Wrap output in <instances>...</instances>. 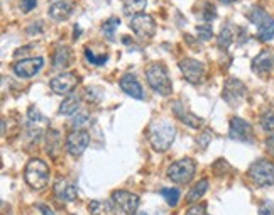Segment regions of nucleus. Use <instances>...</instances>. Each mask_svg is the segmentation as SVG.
Returning a JSON list of instances; mask_svg holds the SVG:
<instances>
[{
	"label": "nucleus",
	"mask_w": 274,
	"mask_h": 215,
	"mask_svg": "<svg viewBox=\"0 0 274 215\" xmlns=\"http://www.w3.org/2000/svg\"><path fill=\"white\" fill-rule=\"evenodd\" d=\"M54 193L59 200L73 202V200H76V197H78V188H76V185L70 183L68 180L61 178L54 183Z\"/></svg>",
	"instance_id": "16"
},
{
	"label": "nucleus",
	"mask_w": 274,
	"mask_h": 215,
	"mask_svg": "<svg viewBox=\"0 0 274 215\" xmlns=\"http://www.w3.org/2000/svg\"><path fill=\"white\" fill-rule=\"evenodd\" d=\"M259 215H274V202L266 200V202L259 207Z\"/></svg>",
	"instance_id": "33"
},
{
	"label": "nucleus",
	"mask_w": 274,
	"mask_h": 215,
	"mask_svg": "<svg viewBox=\"0 0 274 215\" xmlns=\"http://www.w3.org/2000/svg\"><path fill=\"white\" fill-rule=\"evenodd\" d=\"M218 48H222V49H227L228 46L232 44L233 41V34H232V29L230 27H223L220 34H218Z\"/></svg>",
	"instance_id": "27"
},
{
	"label": "nucleus",
	"mask_w": 274,
	"mask_h": 215,
	"mask_svg": "<svg viewBox=\"0 0 274 215\" xmlns=\"http://www.w3.org/2000/svg\"><path fill=\"white\" fill-rule=\"evenodd\" d=\"M120 88L129 95V97L135 100H144V90H142L141 83L132 73H127L120 78Z\"/></svg>",
	"instance_id": "15"
},
{
	"label": "nucleus",
	"mask_w": 274,
	"mask_h": 215,
	"mask_svg": "<svg viewBox=\"0 0 274 215\" xmlns=\"http://www.w3.org/2000/svg\"><path fill=\"white\" fill-rule=\"evenodd\" d=\"M186 215H207V207L205 205H193L186 212Z\"/></svg>",
	"instance_id": "35"
},
{
	"label": "nucleus",
	"mask_w": 274,
	"mask_h": 215,
	"mask_svg": "<svg viewBox=\"0 0 274 215\" xmlns=\"http://www.w3.org/2000/svg\"><path fill=\"white\" fill-rule=\"evenodd\" d=\"M180 69L188 82L196 85L203 82V77H205V64L198 59L185 58L183 61H180Z\"/></svg>",
	"instance_id": "9"
},
{
	"label": "nucleus",
	"mask_w": 274,
	"mask_h": 215,
	"mask_svg": "<svg viewBox=\"0 0 274 215\" xmlns=\"http://www.w3.org/2000/svg\"><path fill=\"white\" fill-rule=\"evenodd\" d=\"M195 171H196L195 161H193L191 158H185V159H180V161L173 163L171 166L167 168V178L178 185H186L195 176Z\"/></svg>",
	"instance_id": "5"
},
{
	"label": "nucleus",
	"mask_w": 274,
	"mask_h": 215,
	"mask_svg": "<svg viewBox=\"0 0 274 215\" xmlns=\"http://www.w3.org/2000/svg\"><path fill=\"white\" fill-rule=\"evenodd\" d=\"M228 134H230V137L233 139V141H242V142H252L254 141L252 126L241 117H232L230 119V132Z\"/></svg>",
	"instance_id": "12"
},
{
	"label": "nucleus",
	"mask_w": 274,
	"mask_h": 215,
	"mask_svg": "<svg viewBox=\"0 0 274 215\" xmlns=\"http://www.w3.org/2000/svg\"><path fill=\"white\" fill-rule=\"evenodd\" d=\"M212 136H213V132L212 131H205L201 134V137L198 139V144H200V146L205 149L207 146H208V142H210V139H212Z\"/></svg>",
	"instance_id": "36"
},
{
	"label": "nucleus",
	"mask_w": 274,
	"mask_h": 215,
	"mask_svg": "<svg viewBox=\"0 0 274 215\" xmlns=\"http://www.w3.org/2000/svg\"><path fill=\"white\" fill-rule=\"evenodd\" d=\"M24 178L32 190H44L49 183V166L43 159H30L25 166Z\"/></svg>",
	"instance_id": "2"
},
{
	"label": "nucleus",
	"mask_w": 274,
	"mask_h": 215,
	"mask_svg": "<svg viewBox=\"0 0 274 215\" xmlns=\"http://www.w3.org/2000/svg\"><path fill=\"white\" fill-rule=\"evenodd\" d=\"M48 14L54 21H66L73 14V4L68 2V0H58L49 7Z\"/></svg>",
	"instance_id": "19"
},
{
	"label": "nucleus",
	"mask_w": 274,
	"mask_h": 215,
	"mask_svg": "<svg viewBox=\"0 0 274 215\" xmlns=\"http://www.w3.org/2000/svg\"><path fill=\"white\" fill-rule=\"evenodd\" d=\"M38 208H39V212L43 213V215H54L53 210H51L49 207H46L44 203H39V205H38Z\"/></svg>",
	"instance_id": "39"
},
{
	"label": "nucleus",
	"mask_w": 274,
	"mask_h": 215,
	"mask_svg": "<svg viewBox=\"0 0 274 215\" xmlns=\"http://www.w3.org/2000/svg\"><path fill=\"white\" fill-rule=\"evenodd\" d=\"M147 6V0H125L124 4V12L127 16L134 17L137 14H141Z\"/></svg>",
	"instance_id": "24"
},
{
	"label": "nucleus",
	"mask_w": 274,
	"mask_h": 215,
	"mask_svg": "<svg viewBox=\"0 0 274 215\" xmlns=\"http://www.w3.org/2000/svg\"><path fill=\"white\" fill-rule=\"evenodd\" d=\"M27 116H29L30 124H38V122H41V121H44L43 116H41V114H39V111H38V109H34V107H30V109H29V114H27Z\"/></svg>",
	"instance_id": "34"
},
{
	"label": "nucleus",
	"mask_w": 274,
	"mask_h": 215,
	"mask_svg": "<svg viewBox=\"0 0 274 215\" xmlns=\"http://www.w3.org/2000/svg\"><path fill=\"white\" fill-rule=\"evenodd\" d=\"M85 58L88 59V61L91 64H95V66H100V64H104L107 61V56H100V58H96L93 53L90 51V49H85Z\"/></svg>",
	"instance_id": "32"
},
{
	"label": "nucleus",
	"mask_w": 274,
	"mask_h": 215,
	"mask_svg": "<svg viewBox=\"0 0 274 215\" xmlns=\"http://www.w3.org/2000/svg\"><path fill=\"white\" fill-rule=\"evenodd\" d=\"M173 112H175V116L180 119V121L185 124V126L191 127V129H200L201 124H203V119L193 116L191 112H188L185 107L180 103V102H175L173 103Z\"/></svg>",
	"instance_id": "17"
},
{
	"label": "nucleus",
	"mask_w": 274,
	"mask_h": 215,
	"mask_svg": "<svg viewBox=\"0 0 274 215\" xmlns=\"http://www.w3.org/2000/svg\"><path fill=\"white\" fill-rule=\"evenodd\" d=\"M90 144V134L81 129H75L73 132L66 137V151L71 156H81L85 153V149Z\"/></svg>",
	"instance_id": "10"
},
{
	"label": "nucleus",
	"mask_w": 274,
	"mask_h": 215,
	"mask_svg": "<svg viewBox=\"0 0 274 215\" xmlns=\"http://www.w3.org/2000/svg\"><path fill=\"white\" fill-rule=\"evenodd\" d=\"M207 190H208V180H200L195 187H193L191 190H190V193L186 195V202L188 203H195V202H198L203 195L207 193Z\"/></svg>",
	"instance_id": "23"
},
{
	"label": "nucleus",
	"mask_w": 274,
	"mask_h": 215,
	"mask_svg": "<svg viewBox=\"0 0 274 215\" xmlns=\"http://www.w3.org/2000/svg\"><path fill=\"white\" fill-rule=\"evenodd\" d=\"M176 136V127L175 124L169 121H154L149 126V131H147V139H149L151 146L157 153H164L171 148V144L175 142Z\"/></svg>",
	"instance_id": "1"
},
{
	"label": "nucleus",
	"mask_w": 274,
	"mask_h": 215,
	"mask_svg": "<svg viewBox=\"0 0 274 215\" xmlns=\"http://www.w3.org/2000/svg\"><path fill=\"white\" fill-rule=\"evenodd\" d=\"M272 68V54L271 51H262L259 53L252 61V69L259 75H264V73H269Z\"/></svg>",
	"instance_id": "20"
},
{
	"label": "nucleus",
	"mask_w": 274,
	"mask_h": 215,
	"mask_svg": "<svg viewBox=\"0 0 274 215\" xmlns=\"http://www.w3.org/2000/svg\"><path fill=\"white\" fill-rule=\"evenodd\" d=\"M220 2H223V4H233L235 0H220Z\"/></svg>",
	"instance_id": "41"
},
{
	"label": "nucleus",
	"mask_w": 274,
	"mask_h": 215,
	"mask_svg": "<svg viewBox=\"0 0 274 215\" xmlns=\"http://www.w3.org/2000/svg\"><path fill=\"white\" fill-rule=\"evenodd\" d=\"M88 208L91 215H119V205L114 200H93Z\"/></svg>",
	"instance_id": "18"
},
{
	"label": "nucleus",
	"mask_w": 274,
	"mask_h": 215,
	"mask_svg": "<svg viewBox=\"0 0 274 215\" xmlns=\"http://www.w3.org/2000/svg\"><path fill=\"white\" fill-rule=\"evenodd\" d=\"M261 127L269 134H274V111H269L261 119Z\"/></svg>",
	"instance_id": "29"
},
{
	"label": "nucleus",
	"mask_w": 274,
	"mask_h": 215,
	"mask_svg": "<svg viewBox=\"0 0 274 215\" xmlns=\"http://www.w3.org/2000/svg\"><path fill=\"white\" fill-rule=\"evenodd\" d=\"M71 63V49L68 46H59L56 49L54 58H53V66L54 69H63L68 68Z\"/></svg>",
	"instance_id": "22"
},
{
	"label": "nucleus",
	"mask_w": 274,
	"mask_h": 215,
	"mask_svg": "<svg viewBox=\"0 0 274 215\" xmlns=\"http://www.w3.org/2000/svg\"><path fill=\"white\" fill-rule=\"evenodd\" d=\"M86 122H88V116H86V114H76V116L71 119V127L80 129L83 127Z\"/></svg>",
	"instance_id": "31"
},
{
	"label": "nucleus",
	"mask_w": 274,
	"mask_h": 215,
	"mask_svg": "<svg viewBox=\"0 0 274 215\" xmlns=\"http://www.w3.org/2000/svg\"><path fill=\"white\" fill-rule=\"evenodd\" d=\"M267 148H269V151L274 154V136L271 139H267Z\"/></svg>",
	"instance_id": "40"
},
{
	"label": "nucleus",
	"mask_w": 274,
	"mask_h": 215,
	"mask_svg": "<svg viewBox=\"0 0 274 215\" xmlns=\"http://www.w3.org/2000/svg\"><path fill=\"white\" fill-rule=\"evenodd\" d=\"M196 34H198V38H200V41L207 43V41H210L213 36V29L210 26H198Z\"/></svg>",
	"instance_id": "30"
},
{
	"label": "nucleus",
	"mask_w": 274,
	"mask_h": 215,
	"mask_svg": "<svg viewBox=\"0 0 274 215\" xmlns=\"http://www.w3.org/2000/svg\"><path fill=\"white\" fill-rule=\"evenodd\" d=\"M249 21L257 26V38L267 43L274 38V19L259 7H252L247 14Z\"/></svg>",
	"instance_id": "4"
},
{
	"label": "nucleus",
	"mask_w": 274,
	"mask_h": 215,
	"mask_svg": "<svg viewBox=\"0 0 274 215\" xmlns=\"http://www.w3.org/2000/svg\"><path fill=\"white\" fill-rule=\"evenodd\" d=\"M44 64V59L38 56V58H27V59H22V61H17L12 66L14 73L17 75L19 78H32L36 77L41 68Z\"/></svg>",
	"instance_id": "13"
},
{
	"label": "nucleus",
	"mask_w": 274,
	"mask_h": 215,
	"mask_svg": "<svg viewBox=\"0 0 274 215\" xmlns=\"http://www.w3.org/2000/svg\"><path fill=\"white\" fill-rule=\"evenodd\" d=\"M203 19H205V21H212V19H215V9L207 6V11H205V14H203Z\"/></svg>",
	"instance_id": "38"
},
{
	"label": "nucleus",
	"mask_w": 274,
	"mask_h": 215,
	"mask_svg": "<svg viewBox=\"0 0 274 215\" xmlns=\"http://www.w3.org/2000/svg\"><path fill=\"white\" fill-rule=\"evenodd\" d=\"M36 7V0H20V9L22 12H29Z\"/></svg>",
	"instance_id": "37"
},
{
	"label": "nucleus",
	"mask_w": 274,
	"mask_h": 215,
	"mask_svg": "<svg viewBox=\"0 0 274 215\" xmlns=\"http://www.w3.org/2000/svg\"><path fill=\"white\" fill-rule=\"evenodd\" d=\"M76 85H78V77L75 73H61L49 82V87L56 95H68L73 92Z\"/></svg>",
	"instance_id": "14"
},
{
	"label": "nucleus",
	"mask_w": 274,
	"mask_h": 215,
	"mask_svg": "<svg viewBox=\"0 0 274 215\" xmlns=\"http://www.w3.org/2000/svg\"><path fill=\"white\" fill-rule=\"evenodd\" d=\"M80 103H81V98L78 97V95L70 93L68 97L61 102L58 112L61 114V116H73V114H76L80 111Z\"/></svg>",
	"instance_id": "21"
},
{
	"label": "nucleus",
	"mask_w": 274,
	"mask_h": 215,
	"mask_svg": "<svg viewBox=\"0 0 274 215\" xmlns=\"http://www.w3.org/2000/svg\"><path fill=\"white\" fill-rule=\"evenodd\" d=\"M129 26L135 32V36L141 39H151L156 32V22L149 14H137V16L130 17Z\"/></svg>",
	"instance_id": "7"
},
{
	"label": "nucleus",
	"mask_w": 274,
	"mask_h": 215,
	"mask_svg": "<svg viewBox=\"0 0 274 215\" xmlns=\"http://www.w3.org/2000/svg\"><path fill=\"white\" fill-rule=\"evenodd\" d=\"M46 139H48V153L56 156V153H58V149L61 148V136L58 131H54V129H51L46 134Z\"/></svg>",
	"instance_id": "25"
},
{
	"label": "nucleus",
	"mask_w": 274,
	"mask_h": 215,
	"mask_svg": "<svg viewBox=\"0 0 274 215\" xmlns=\"http://www.w3.org/2000/svg\"><path fill=\"white\" fill-rule=\"evenodd\" d=\"M249 178L257 187H271L274 185V164L266 159H259L249 168Z\"/></svg>",
	"instance_id": "6"
},
{
	"label": "nucleus",
	"mask_w": 274,
	"mask_h": 215,
	"mask_svg": "<svg viewBox=\"0 0 274 215\" xmlns=\"http://www.w3.org/2000/svg\"><path fill=\"white\" fill-rule=\"evenodd\" d=\"M112 200L119 205V208L125 215H135L139 208V197L135 193L125 192V190H117L112 193Z\"/></svg>",
	"instance_id": "11"
},
{
	"label": "nucleus",
	"mask_w": 274,
	"mask_h": 215,
	"mask_svg": "<svg viewBox=\"0 0 274 215\" xmlns=\"http://www.w3.org/2000/svg\"><path fill=\"white\" fill-rule=\"evenodd\" d=\"M246 93H247V88L241 80L228 78L225 82V87H223V100H225L228 105H232V107L238 105L246 98Z\"/></svg>",
	"instance_id": "8"
},
{
	"label": "nucleus",
	"mask_w": 274,
	"mask_h": 215,
	"mask_svg": "<svg viewBox=\"0 0 274 215\" xmlns=\"http://www.w3.org/2000/svg\"><path fill=\"white\" fill-rule=\"evenodd\" d=\"M146 78H147V83L149 87L157 92L162 97H167L171 95V82H169V77H167V69L164 68L162 63H151L149 68L146 69Z\"/></svg>",
	"instance_id": "3"
},
{
	"label": "nucleus",
	"mask_w": 274,
	"mask_h": 215,
	"mask_svg": "<svg viewBox=\"0 0 274 215\" xmlns=\"http://www.w3.org/2000/svg\"><path fill=\"white\" fill-rule=\"evenodd\" d=\"M162 197L166 198V202L169 207H176L178 202H180V197H181V193H180V190H176V188H162Z\"/></svg>",
	"instance_id": "28"
},
{
	"label": "nucleus",
	"mask_w": 274,
	"mask_h": 215,
	"mask_svg": "<svg viewBox=\"0 0 274 215\" xmlns=\"http://www.w3.org/2000/svg\"><path fill=\"white\" fill-rule=\"evenodd\" d=\"M119 24H120L119 17H110L109 21L104 22V26H101V32H104V36L109 39V41H114V31L117 29Z\"/></svg>",
	"instance_id": "26"
}]
</instances>
